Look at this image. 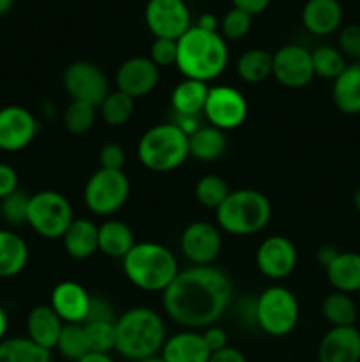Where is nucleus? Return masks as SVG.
Returning <instances> with one entry per match:
<instances>
[{
    "mask_svg": "<svg viewBox=\"0 0 360 362\" xmlns=\"http://www.w3.org/2000/svg\"><path fill=\"white\" fill-rule=\"evenodd\" d=\"M14 6V0H0V16L9 13Z\"/></svg>",
    "mask_w": 360,
    "mask_h": 362,
    "instance_id": "nucleus-54",
    "label": "nucleus"
},
{
    "mask_svg": "<svg viewBox=\"0 0 360 362\" xmlns=\"http://www.w3.org/2000/svg\"><path fill=\"white\" fill-rule=\"evenodd\" d=\"M221 247V230L208 221L189 223L180 235V251L193 265H212Z\"/></svg>",
    "mask_w": 360,
    "mask_h": 362,
    "instance_id": "nucleus-14",
    "label": "nucleus"
},
{
    "mask_svg": "<svg viewBox=\"0 0 360 362\" xmlns=\"http://www.w3.org/2000/svg\"><path fill=\"white\" fill-rule=\"evenodd\" d=\"M134 101L131 95L124 94L120 90H112L104 98V101L99 105V113H101V119L104 120L108 126L112 127H120L126 122H129V119L134 113Z\"/></svg>",
    "mask_w": 360,
    "mask_h": 362,
    "instance_id": "nucleus-33",
    "label": "nucleus"
},
{
    "mask_svg": "<svg viewBox=\"0 0 360 362\" xmlns=\"http://www.w3.org/2000/svg\"><path fill=\"white\" fill-rule=\"evenodd\" d=\"M176 53H179V45L173 39H154L150 45V53L148 59L157 67H169L176 64Z\"/></svg>",
    "mask_w": 360,
    "mask_h": 362,
    "instance_id": "nucleus-41",
    "label": "nucleus"
},
{
    "mask_svg": "<svg viewBox=\"0 0 360 362\" xmlns=\"http://www.w3.org/2000/svg\"><path fill=\"white\" fill-rule=\"evenodd\" d=\"M176 45L179 53L175 66L184 78L208 83L221 76L228 66V45L219 32L203 30L194 25Z\"/></svg>",
    "mask_w": 360,
    "mask_h": 362,
    "instance_id": "nucleus-2",
    "label": "nucleus"
},
{
    "mask_svg": "<svg viewBox=\"0 0 360 362\" xmlns=\"http://www.w3.org/2000/svg\"><path fill=\"white\" fill-rule=\"evenodd\" d=\"M272 76L286 88H304L313 81V57L300 45H286L272 53Z\"/></svg>",
    "mask_w": 360,
    "mask_h": 362,
    "instance_id": "nucleus-13",
    "label": "nucleus"
},
{
    "mask_svg": "<svg viewBox=\"0 0 360 362\" xmlns=\"http://www.w3.org/2000/svg\"><path fill=\"white\" fill-rule=\"evenodd\" d=\"M208 95V83L184 78L172 92V108L175 115L198 117L203 113Z\"/></svg>",
    "mask_w": 360,
    "mask_h": 362,
    "instance_id": "nucleus-28",
    "label": "nucleus"
},
{
    "mask_svg": "<svg viewBox=\"0 0 360 362\" xmlns=\"http://www.w3.org/2000/svg\"><path fill=\"white\" fill-rule=\"evenodd\" d=\"M208 362H247V357L239 349H233L228 345L226 349L212 354Z\"/></svg>",
    "mask_w": 360,
    "mask_h": 362,
    "instance_id": "nucleus-47",
    "label": "nucleus"
},
{
    "mask_svg": "<svg viewBox=\"0 0 360 362\" xmlns=\"http://www.w3.org/2000/svg\"><path fill=\"white\" fill-rule=\"evenodd\" d=\"M201 336H203V341H205V345H207V349L210 350V354L219 352V350H222L228 346V332H226L224 329L217 324L203 329Z\"/></svg>",
    "mask_w": 360,
    "mask_h": 362,
    "instance_id": "nucleus-45",
    "label": "nucleus"
},
{
    "mask_svg": "<svg viewBox=\"0 0 360 362\" xmlns=\"http://www.w3.org/2000/svg\"><path fill=\"white\" fill-rule=\"evenodd\" d=\"M311 57H313L314 76L325 78V80L334 81L348 66L346 57L342 55L341 49L330 45L318 46L316 49L311 52Z\"/></svg>",
    "mask_w": 360,
    "mask_h": 362,
    "instance_id": "nucleus-34",
    "label": "nucleus"
},
{
    "mask_svg": "<svg viewBox=\"0 0 360 362\" xmlns=\"http://www.w3.org/2000/svg\"><path fill=\"white\" fill-rule=\"evenodd\" d=\"M64 88L73 101L88 103L99 108L106 95L109 94V81L102 69L87 60H76L69 64L62 76Z\"/></svg>",
    "mask_w": 360,
    "mask_h": 362,
    "instance_id": "nucleus-11",
    "label": "nucleus"
},
{
    "mask_svg": "<svg viewBox=\"0 0 360 362\" xmlns=\"http://www.w3.org/2000/svg\"><path fill=\"white\" fill-rule=\"evenodd\" d=\"M332 101L344 115H360V62L346 66L332 85Z\"/></svg>",
    "mask_w": 360,
    "mask_h": 362,
    "instance_id": "nucleus-25",
    "label": "nucleus"
},
{
    "mask_svg": "<svg viewBox=\"0 0 360 362\" xmlns=\"http://www.w3.org/2000/svg\"><path fill=\"white\" fill-rule=\"evenodd\" d=\"M138 362H164V359H162L161 356H154V357H148V359H141Z\"/></svg>",
    "mask_w": 360,
    "mask_h": 362,
    "instance_id": "nucleus-56",
    "label": "nucleus"
},
{
    "mask_svg": "<svg viewBox=\"0 0 360 362\" xmlns=\"http://www.w3.org/2000/svg\"><path fill=\"white\" fill-rule=\"evenodd\" d=\"M173 124H176V126L180 127V129L184 131V133L187 134V136H191V134L194 133V131L200 127V122H198V117H184V115H175V120H173Z\"/></svg>",
    "mask_w": 360,
    "mask_h": 362,
    "instance_id": "nucleus-50",
    "label": "nucleus"
},
{
    "mask_svg": "<svg viewBox=\"0 0 360 362\" xmlns=\"http://www.w3.org/2000/svg\"><path fill=\"white\" fill-rule=\"evenodd\" d=\"M321 313L330 327H349L355 325L359 318V310L349 293L330 292L321 303Z\"/></svg>",
    "mask_w": 360,
    "mask_h": 362,
    "instance_id": "nucleus-30",
    "label": "nucleus"
},
{
    "mask_svg": "<svg viewBox=\"0 0 360 362\" xmlns=\"http://www.w3.org/2000/svg\"><path fill=\"white\" fill-rule=\"evenodd\" d=\"M0 362H53V357L49 350L16 336L0 341Z\"/></svg>",
    "mask_w": 360,
    "mask_h": 362,
    "instance_id": "nucleus-31",
    "label": "nucleus"
},
{
    "mask_svg": "<svg viewBox=\"0 0 360 362\" xmlns=\"http://www.w3.org/2000/svg\"><path fill=\"white\" fill-rule=\"evenodd\" d=\"M328 283L335 292L360 293V253L339 251L332 264L325 269Z\"/></svg>",
    "mask_w": 360,
    "mask_h": 362,
    "instance_id": "nucleus-24",
    "label": "nucleus"
},
{
    "mask_svg": "<svg viewBox=\"0 0 360 362\" xmlns=\"http://www.w3.org/2000/svg\"><path fill=\"white\" fill-rule=\"evenodd\" d=\"M145 23L155 39L179 41L191 25L189 7L184 0H148L145 6Z\"/></svg>",
    "mask_w": 360,
    "mask_h": 362,
    "instance_id": "nucleus-12",
    "label": "nucleus"
},
{
    "mask_svg": "<svg viewBox=\"0 0 360 362\" xmlns=\"http://www.w3.org/2000/svg\"><path fill=\"white\" fill-rule=\"evenodd\" d=\"M318 362H360V331L355 325L330 327L318 345Z\"/></svg>",
    "mask_w": 360,
    "mask_h": 362,
    "instance_id": "nucleus-19",
    "label": "nucleus"
},
{
    "mask_svg": "<svg viewBox=\"0 0 360 362\" xmlns=\"http://www.w3.org/2000/svg\"><path fill=\"white\" fill-rule=\"evenodd\" d=\"M226 147V133L214 126H200L189 136V156L201 163L217 161L224 156Z\"/></svg>",
    "mask_w": 360,
    "mask_h": 362,
    "instance_id": "nucleus-29",
    "label": "nucleus"
},
{
    "mask_svg": "<svg viewBox=\"0 0 360 362\" xmlns=\"http://www.w3.org/2000/svg\"><path fill=\"white\" fill-rule=\"evenodd\" d=\"M99 225L92 219L74 218L67 232L64 233L62 244L66 253L74 260H87L99 251Z\"/></svg>",
    "mask_w": 360,
    "mask_h": 362,
    "instance_id": "nucleus-23",
    "label": "nucleus"
},
{
    "mask_svg": "<svg viewBox=\"0 0 360 362\" xmlns=\"http://www.w3.org/2000/svg\"><path fill=\"white\" fill-rule=\"evenodd\" d=\"M28 264V246L16 232L0 230V279L20 274Z\"/></svg>",
    "mask_w": 360,
    "mask_h": 362,
    "instance_id": "nucleus-27",
    "label": "nucleus"
},
{
    "mask_svg": "<svg viewBox=\"0 0 360 362\" xmlns=\"http://www.w3.org/2000/svg\"><path fill=\"white\" fill-rule=\"evenodd\" d=\"M78 362H115L112 359L109 354H95V352H88L87 356L81 357Z\"/></svg>",
    "mask_w": 360,
    "mask_h": 362,
    "instance_id": "nucleus-52",
    "label": "nucleus"
},
{
    "mask_svg": "<svg viewBox=\"0 0 360 362\" xmlns=\"http://www.w3.org/2000/svg\"><path fill=\"white\" fill-rule=\"evenodd\" d=\"M83 332L88 352L109 354L115 350V322H85Z\"/></svg>",
    "mask_w": 360,
    "mask_h": 362,
    "instance_id": "nucleus-38",
    "label": "nucleus"
},
{
    "mask_svg": "<svg viewBox=\"0 0 360 362\" xmlns=\"http://www.w3.org/2000/svg\"><path fill=\"white\" fill-rule=\"evenodd\" d=\"M210 356L201 332L191 329H184L166 338L161 350L164 362H208Z\"/></svg>",
    "mask_w": 360,
    "mask_h": 362,
    "instance_id": "nucleus-21",
    "label": "nucleus"
},
{
    "mask_svg": "<svg viewBox=\"0 0 360 362\" xmlns=\"http://www.w3.org/2000/svg\"><path fill=\"white\" fill-rule=\"evenodd\" d=\"M337 255H339L337 247L328 246V244H327V246H321L320 250L316 251V262L321 265V267L327 269L328 265L332 264V260H334V258L337 257Z\"/></svg>",
    "mask_w": 360,
    "mask_h": 362,
    "instance_id": "nucleus-49",
    "label": "nucleus"
},
{
    "mask_svg": "<svg viewBox=\"0 0 360 362\" xmlns=\"http://www.w3.org/2000/svg\"><path fill=\"white\" fill-rule=\"evenodd\" d=\"M27 338L46 350H55L64 322L49 304H39L27 315Z\"/></svg>",
    "mask_w": 360,
    "mask_h": 362,
    "instance_id": "nucleus-22",
    "label": "nucleus"
},
{
    "mask_svg": "<svg viewBox=\"0 0 360 362\" xmlns=\"http://www.w3.org/2000/svg\"><path fill=\"white\" fill-rule=\"evenodd\" d=\"M228 194L229 187L226 180L214 173L203 175L194 186V197H196L198 204L207 209H214V211L226 200Z\"/></svg>",
    "mask_w": 360,
    "mask_h": 362,
    "instance_id": "nucleus-36",
    "label": "nucleus"
},
{
    "mask_svg": "<svg viewBox=\"0 0 360 362\" xmlns=\"http://www.w3.org/2000/svg\"><path fill=\"white\" fill-rule=\"evenodd\" d=\"M127 281L138 290L162 293L180 272L179 260L169 247L154 240L136 243L122 258Z\"/></svg>",
    "mask_w": 360,
    "mask_h": 362,
    "instance_id": "nucleus-4",
    "label": "nucleus"
},
{
    "mask_svg": "<svg viewBox=\"0 0 360 362\" xmlns=\"http://www.w3.org/2000/svg\"><path fill=\"white\" fill-rule=\"evenodd\" d=\"M37 131V119L30 110L18 105L0 108V151H23L34 141Z\"/></svg>",
    "mask_w": 360,
    "mask_h": 362,
    "instance_id": "nucleus-16",
    "label": "nucleus"
},
{
    "mask_svg": "<svg viewBox=\"0 0 360 362\" xmlns=\"http://www.w3.org/2000/svg\"><path fill=\"white\" fill-rule=\"evenodd\" d=\"M99 251L104 257L122 260L136 244L134 233L127 223L120 219H106L99 225Z\"/></svg>",
    "mask_w": 360,
    "mask_h": 362,
    "instance_id": "nucleus-26",
    "label": "nucleus"
},
{
    "mask_svg": "<svg viewBox=\"0 0 360 362\" xmlns=\"http://www.w3.org/2000/svg\"><path fill=\"white\" fill-rule=\"evenodd\" d=\"M115 311H113L112 303L102 296H90V304H88V313L85 322H115ZM83 322V324H85Z\"/></svg>",
    "mask_w": 360,
    "mask_h": 362,
    "instance_id": "nucleus-43",
    "label": "nucleus"
},
{
    "mask_svg": "<svg viewBox=\"0 0 360 362\" xmlns=\"http://www.w3.org/2000/svg\"><path fill=\"white\" fill-rule=\"evenodd\" d=\"M136 152L148 172H173L189 158V136L176 124H157L141 134Z\"/></svg>",
    "mask_w": 360,
    "mask_h": 362,
    "instance_id": "nucleus-6",
    "label": "nucleus"
},
{
    "mask_svg": "<svg viewBox=\"0 0 360 362\" xmlns=\"http://www.w3.org/2000/svg\"><path fill=\"white\" fill-rule=\"evenodd\" d=\"M90 293L78 281H60L53 286L49 306L64 324H83L88 313Z\"/></svg>",
    "mask_w": 360,
    "mask_h": 362,
    "instance_id": "nucleus-18",
    "label": "nucleus"
},
{
    "mask_svg": "<svg viewBox=\"0 0 360 362\" xmlns=\"http://www.w3.org/2000/svg\"><path fill=\"white\" fill-rule=\"evenodd\" d=\"M270 200L256 189L229 191L226 200L215 209L217 228L236 237L261 232L270 223Z\"/></svg>",
    "mask_w": 360,
    "mask_h": 362,
    "instance_id": "nucleus-5",
    "label": "nucleus"
},
{
    "mask_svg": "<svg viewBox=\"0 0 360 362\" xmlns=\"http://www.w3.org/2000/svg\"><path fill=\"white\" fill-rule=\"evenodd\" d=\"M232 4L236 9L246 11L247 14L254 16V14L263 13L268 7V4H270V0H232Z\"/></svg>",
    "mask_w": 360,
    "mask_h": 362,
    "instance_id": "nucleus-48",
    "label": "nucleus"
},
{
    "mask_svg": "<svg viewBox=\"0 0 360 362\" xmlns=\"http://www.w3.org/2000/svg\"><path fill=\"white\" fill-rule=\"evenodd\" d=\"M99 165L104 170H124L126 151L119 144H106L99 151Z\"/></svg>",
    "mask_w": 360,
    "mask_h": 362,
    "instance_id": "nucleus-44",
    "label": "nucleus"
},
{
    "mask_svg": "<svg viewBox=\"0 0 360 362\" xmlns=\"http://www.w3.org/2000/svg\"><path fill=\"white\" fill-rule=\"evenodd\" d=\"M7 327H9V318H7L6 310L0 306V341H4V339H6Z\"/></svg>",
    "mask_w": 360,
    "mask_h": 362,
    "instance_id": "nucleus-53",
    "label": "nucleus"
},
{
    "mask_svg": "<svg viewBox=\"0 0 360 362\" xmlns=\"http://www.w3.org/2000/svg\"><path fill=\"white\" fill-rule=\"evenodd\" d=\"M97 119V108L88 103L71 101L64 110V127L73 134H85L94 127Z\"/></svg>",
    "mask_w": 360,
    "mask_h": 362,
    "instance_id": "nucleus-37",
    "label": "nucleus"
},
{
    "mask_svg": "<svg viewBox=\"0 0 360 362\" xmlns=\"http://www.w3.org/2000/svg\"><path fill=\"white\" fill-rule=\"evenodd\" d=\"M256 267L265 278L274 279H284L295 271L296 260H299V253L296 247L288 237L284 235H270L256 250Z\"/></svg>",
    "mask_w": 360,
    "mask_h": 362,
    "instance_id": "nucleus-15",
    "label": "nucleus"
},
{
    "mask_svg": "<svg viewBox=\"0 0 360 362\" xmlns=\"http://www.w3.org/2000/svg\"><path fill=\"white\" fill-rule=\"evenodd\" d=\"M251 25H253V16L247 14L246 11L233 7L222 18L221 35L228 41H239V39H244L249 34Z\"/></svg>",
    "mask_w": 360,
    "mask_h": 362,
    "instance_id": "nucleus-40",
    "label": "nucleus"
},
{
    "mask_svg": "<svg viewBox=\"0 0 360 362\" xmlns=\"http://www.w3.org/2000/svg\"><path fill=\"white\" fill-rule=\"evenodd\" d=\"M353 207L360 214V187H356L355 193H353Z\"/></svg>",
    "mask_w": 360,
    "mask_h": 362,
    "instance_id": "nucleus-55",
    "label": "nucleus"
},
{
    "mask_svg": "<svg viewBox=\"0 0 360 362\" xmlns=\"http://www.w3.org/2000/svg\"><path fill=\"white\" fill-rule=\"evenodd\" d=\"M249 113L247 99L242 92L229 85H214L208 87L207 101H205L203 115L208 126L221 131H232L242 126Z\"/></svg>",
    "mask_w": 360,
    "mask_h": 362,
    "instance_id": "nucleus-10",
    "label": "nucleus"
},
{
    "mask_svg": "<svg viewBox=\"0 0 360 362\" xmlns=\"http://www.w3.org/2000/svg\"><path fill=\"white\" fill-rule=\"evenodd\" d=\"M236 74L246 83H261L272 76V53L261 48L247 49L236 60Z\"/></svg>",
    "mask_w": 360,
    "mask_h": 362,
    "instance_id": "nucleus-32",
    "label": "nucleus"
},
{
    "mask_svg": "<svg viewBox=\"0 0 360 362\" xmlns=\"http://www.w3.org/2000/svg\"><path fill=\"white\" fill-rule=\"evenodd\" d=\"M55 350L64 359L71 362H78L81 357L87 356L88 346L85 341L83 324H64Z\"/></svg>",
    "mask_w": 360,
    "mask_h": 362,
    "instance_id": "nucleus-35",
    "label": "nucleus"
},
{
    "mask_svg": "<svg viewBox=\"0 0 360 362\" xmlns=\"http://www.w3.org/2000/svg\"><path fill=\"white\" fill-rule=\"evenodd\" d=\"M159 67L148 57H131L124 60L115 73L116 90L133 99L145 98L159 85Z\"/></svg>",
    "mask_w": 360,
    "mask_h": 362,
    "instance_id": "nucleus-17",
    "label": "nucleus"
},
{
    "mask_svg": "<svg viewBox=\"0 0 360 362\" xmlns=\"http://www.w3.org/2000/svg\"><path fill=\"white\" fill-rule=\"evenodd\" d=\"M233 299L232 278L214 265H193L162 292L166 315L180 327L198 331L217 324Z\"/></svg>",
    "mask_w": 360,
    "mask_h": 362,
    "instance_id": "nucleus-1",
    "label": "nucleus"
},
{
    "mask_svg": "<svg viewBox=\"0 0 360 362\" xmlns=\"http://www.w3.org/2000/svg\"><path fill=\"white\" fill-rule=\"evenodd\" d=\"M300 18L309 34L325 37L341 27L342 7L339 0H307Z\"/></svg>",
    "mask_w": 360,
    "mask_h": 362,
    "instance_id": "nucleus-20",
    "label": "nucleus"
},
{
    "mask_svg": "<svg viewBox=\"0 0 360 362\" xmlns=\"http://www.w3.org/2000/svg\"><path fill=\"white\" fill-rule=\"evenodd\" d=\"M337 48L346 59L360 62V25H348L339 32Z\"/></svg>",
    "mask_w": 360,
    "mask_h": 362,
    "instance_id": "nucleus-42",
    "label": "nucleus"
},
{
    "mask_svg": "<svg viewBox=\"0 0 360 362\" xmlns=\"http://www.w3.org/2000/svg\"><path fill=\"white\" fill-rule=\"evenodd\" d=\"M299 318V300L286 286H268L256 297V327L265 334L284 338L295 331Z\"/></svg>",
    "mask_w": 360,
    "mask_h": 362,
    "instance_id": "nucleus-7",
    "label": "nucleus"
},
{
    "mask_svg": "<svg viewBox=\"0 0 360 362\" xmlns=\"http://www.w3.org/2000/svg\"><path fill=\"white\" fill-rule=\"evenodd\" d=\"M73 221V205L62 193L44 189L30 194L27 225L42 239H62Z\"/></svg>",
    "mask_w": 360,
    "mask_h": 362,
    "instance_id": "nucleus-9",
    "label": "nucleus"
},
{
    "mask_svg": "<svg viewBox=\"0 0 360 362\" xmlns=\"http://www.w3.org/2000/svg\"><path fill=\"white\" fill-rule=\"evenodd\" d=\"M18 189V173L7 163H0V200Z\"/></svg>",
    "mask_w": 360,
    "mask_h": 362,
    "instance_id": "nucleus-46",
    "label": "nucleus"
},
{
    "mask_svg": "<svg viewBox=\"0 0 360 362\" xmlns=\"http://www.w3.org/2000/svg\"><path fill=\"white\" fill-rule=\"evenodd\" d=\"M129 194L131 182L124 170H95L83 187L85 207L101 218L116 214L127 204Z\"/></svg>",
    "mask_w": 360,
    "mask_h": 362,
    "instance_id": "nucleus-8",
    "label": "nucleus"
},
{
    "mask_svg": "<svg viewBox=\"0 0 360 362\" xmlns=\"http://www.w3.org/2000/svg\"><path fill=\"white\" fill-rule=\"evenodd\" d=\"M196 27L203 28V30L217 32V28H219V21H217V18L214 16V14H210V13H205V14H201L200 18H198V23H196Z\"/></svg>",
    "mask_w": 360,
    "mask_h": 362,
    "instance_id": "nucleus-51",
    "label": "nucleus"
},
{
    "mask_svg": "<svg viewBox=\"0 0 360 362\" xmlns=\"http://www.w3.org/2000/svg\"><path fill=\"white\" fill-rule=\"evenodd\" d=\"M28 202H30V194L25 191L16 189L0 200V218L4 223L11 226V228H18V226L27 225V216H28Z\"/></svg>",
    "mask_w": 360,
    "mask_h": 362,
    "instance_id": "nucleus-39",
    "label": "nucleus"
},
{
    "mask_svg": "<svg viewBox=\"0 0 360 362\" xmlns=\"http://www.w3.org/2000/svg\"><path fill=\"white\" fill-rule=\"evenodd\" d=\"M166 338L164 320L150 308H131L115 320V350L127 361L157 356Z\"/></svg>",
    "mask_w": 360,
    "mask_h": 362,
    "instance_id": "nucleus-3",
    "label": "nucleus"
}]
</instances>
